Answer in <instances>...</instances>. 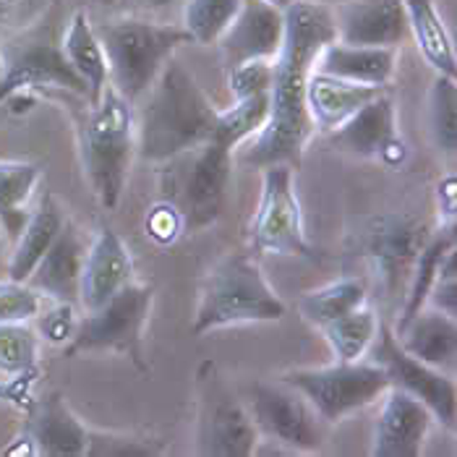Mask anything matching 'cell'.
Returning a JSON list of instances; mask_svg holds the SVG:
<instances>
[{"mask_svg": "<svg viewBox=\"0 0 457 457\" xmlns=\"http://www.w3.org/2000/svg\"><path fill=\"white\" fill-rule=\"evenodd\" d=\"M335 42L332 8L314 0H295L285 8V37L272 61L270 118L264 129L248 139L241 162L248 168L290 165L301 168L306 144L314 134L306 110V81L317 69L319 53Z\"/></svg>", "mask_w": 457, "mask_h": 457, "instance_id": "1", "label": "cell"}, {"mask_svg": "<svg viewBox=\"0 0 457 457\" xmlns=\"http://www.w3.org/2000/svg\"><path fill=\"white\" fill-rule=\"evenodd\" d=\"M137 105V154L146 162H168L199 149L214 134L220 115L194 73L176 55Z\"/></svg>", "mask_w": 457, "mask_h": 457, "instance_id": "2", "label": "cell"}, {"mask_svg": "<svg viewBox=\"0 0 457 457\" xmlns=\"http://www.w3.org/2000/svg\"><path fill=\"white\" fill-rule=\"evenodd\" d=\"M95 32L105 50L107 84L131 105L146 95L176 50L194 45L183 27L131 13L107 19L95 27Z\"/></svg>", "mask_w": 457, "mask_h": 457, "instance_id": "3", "label": "cell"}, {"mask_svg": "<svg viewBox=\"0 0 457 457\" xmlns=\"http://www.w3.org/2000/svg\"><path fill=\"white\" fill-rule=\"evenodd\" d=\"M81 168L97 202L115 210L126 191L131 162L137 157V123L134 105L120 97L110 84L100 103L87 107L79 123Z\"/></svg>", "mask_w": 457, "mask_h": 457, "instance_id": "4", "label": "cell"}, {"mask_svg": "<svg viewBox=\"0 0 457 457\" xmlns=\"http://www.w3.org/2000/svg\"><path fill=\"white\" fill-rule=\"evenodd\" d=\"M285 312V301L272 290L262 267L248 253H228L202 282L191 335L202 337L225 327L280 321Z\"/></svg>", "mask_w": 457, "mask_h": 457, "instance_id": "5", "label": "cell"}, {"mask_svg": "<svg viewBox=\"0 0 457 457\" xmlns=\"http://www.w3.org/2000/svg\"><path fill=\"white\" fill-rule=\"evenodd\" d=\"M154 290L144 282H129L107 303L76 321L71 335L69 355L76 353H118L146 371L144 363V329L152 312Z\"/></svg>", "mask_w": 457, "mask_h": 457, "instance_id": "6", "label": "cell"}, {"mask_svg": "<svg viewBox=\"0 0 457 457\" xmlns=\"http://www.w3.org/2000/svg\"><path fill=\"white\" fill-rule=\"evenodd\" d=\"M285 385L295 387L319 413L324 423H337L353 413L374 405L389 389V379L382 366L369 358L335 361L319 369H293L280 377Z\"/></svg>", "mask_w": 457, "mask_h": 457, "instance_id": "7", "label": "cell"}, {"mask_svg": "<svg viewBox=\"0 0 457 457\" xmlns=\"http://www.w3.org/2000/svg\"><path fill=\"white\" fill-rule=\"evenodd\" d=\"M0 61H3L0 103H5L19 92L42 89V87H58L87 100V84L71 69L61 47V37H55L53 27L37 24L29 32L0 45Z\"/></svg>", "mask_w": 457, "mask_h": 457, "instance_id": "8", "label": "cell"}, {"mask_svg": "<svg viewBox=\"0 0 457 457\" xmlns=\"http://www.w3.org/2000/svg\"><path fill=\"white\" fill-rule=\"evenodd\" d=\"M251 246L270 256H319L303 230V212L295 194V173L290 165L262 168V196L251 220Z\"/></svg>", "mask_w": 457, "mask_h": 457, "instance_id": "9", "label": "cell"}, {"mask_svg": "<svg viewBox=\"0 0 457 457\" xmlns=\"http://www.w3.org/2000/svg\"><path fill=\"white\" fill-rule=\"evenodd\" d=\"M259 450V431L248 408L207 363L199 374L196 455L251 457Z\"/></svg>", "mask_w": 457, "mask_h": 457, "instance_id": "10", "label": "cell"}, {"mask_svg": "<svg viewBox=\"0 0 457 457\" xmlns=\"http://www.w3.org/2000/svg\"><path fill=\"white\" fill-rule=\"evenodd\" d=\"M248 413L259 436L287 453H319L324 447V421L295 387L278 382H253L248 392Z\"/></svg>", "mask_w": 457, "mask_h": 457, "instance_id": "11", "label": "cell"}, {"mask_svg": "<svg viewBox=\"0 0 457 457\" xmlns=\"http://www.w3.org/2000/svg\"><path fill=\"white\" fill-rule=\"evenodd\" d=\"M363 358H369L371 363L382 366L389 379V387L403 389L408 395H413L416 400H421L428 408V413L434 416V421L442 423L445 428H455L457 421V387L453 377H447L445 371L426 366L419 358L408 355L400 348L395 329L379 321L377 337L371 343V348L366 351Z\"/></svg>", "mask_w": 457, "mask_h": 457, "instance_id": "12", "label": "cell"}, {"mask_svg": "<svg viewBox=\"0 0 457 457\" xmlns=\"http://www.w3.org/2000/svg\"><path fill=\"white\" fill-rule=\"evenodd\" d=\"M428 238L431 233L426 222L405 214H382L355 233V251L371 262L382 287L395 295L397 287H408L413 264Z\"/></svg>", "mask_w": 457, "mask_h": 457, "instance_id": "13", "label": "cell"}, {"mask_svg": "<svg viewBox=\"0 0 457 457\" xmlns=\"http://www.w3.org/2000/svg\"><path fill=\"white\" fill-rule=\"evenodd\" d=\"M233 146L210 137L194 149V162L183 188V220L188 230L210 228L228 204V188L233 178Z\"/></svg>", "mask_w": 457, "mask_h": 457, "instance_id": "14", "label": "cell"}, {"mask_svg": "<svg viewBox=\"0 0 457 457\" xmlns=\"http://www.w3.org/2000/svg\"><path fill=\"white\" fill-rule=\"evenodd\" d=\"M329 144L358 160H382L400 165L405 160V146L397 134V110L387 92L369 100L358 112L327 134Z\"/></svg>", "mask_w": 457, "mask_h": 457, "instance_id": "15", "label": "cell"}, {"mask_svg": "<svg viewBox=\"0 0 457 457\" xmlns=\"http://www.w3.org/2000/svg\"><path fill=\"white\" fill-rule=\"evenodd\" d=\"M285 37V11L264 0H244L230 27L220 35V55L225 69L248 61H275Z\"/></svg>", "mask_w": 457, "mask_h": 457, "instance_id": "16", "label": "cell"}, {"mask_svg": "<svg viewBox=\"0 0 457 457\" xmlns=\"http://www.w3.org/2000/svg\"><path fill=\"white\" fill-rule=\"evenodd\" d=\"M335 42L358 47H403L411 39L403 0H343L332 8Z\"/></svg>", "mask_w": 457, "mask_h": 457, "instance_id": "17", "label": "cell"}, {"mask_svg": "<svg viewBox=\"0 0 457 457\" xmlns=\"http://www.w3.org/2000/svg\"><path fill=\"white\" fill-rule=\"evenodd\" d=\"M382 411L374 421L371 455L374 457H421L434 416L421 400L397 387L382 397Z\"/></svg>", "mask_w": 457, "mask_h": 457, "instance_id": "18", "label": "cell"}, {"mask_svg": "<svg viewBox=\"0 0 457 457\" xmlns=\"http://www.w3.org/2000/svg\"><path fill=\"white\" fill-rule=\"evenodd\" d=\"M134 282V256L123 238L112 228H100L87 248L81 282H79V303L84 312H95L107 303L118 290Z\"/></svg>", "mask_w": 457, "mask_h": 457, "instance_id": "19", "label": "cell"}, {"mask_svg": "<svg viewBox=\"0 0 457 457\" xmlns=\"http://www.w3.org/2000/svg\"><path fill=\"white\" fill-rule=\"evenodd\" d=\"M27 436L35 455L87 457L89 428L73 416L69 403L58 392L42 397L32 408Z\"/></svg>", "mask_w": 457, "mask_h": 457, "instance_id": "20", "label": "cell"}, {"mask_svg": "<svg viewBox=\"0 0 457 457\" xmlns=\"http://www.w3.org/2000/svg\"><path fill=\"white\" fill-rule=\"evenodd\" d=\"M87 248L89 244L84 241V236L66 220L58 238L45 251V256L39 259L32 278L27 282L39 295L53 298L55 303H76Z\"/></svg>", "mask_w": 457, "mask_h": 457, "instance_id": "21", "label": "cell"}, {"mask_svg": "<svg viewBox=\"0 0 457 457\" xmlns=\"http://www.w3.org/2000/svg\"><path fill=\"white\" fill-rule=\"evenodd\" d=\"M387 89L382 87H366V84H353L345 79L312 71L306 81V110L312 118V126L319 134H329L337 126H343L353 112H358L369 100L382 95Z\"/></svg>", "mask_w": 457, "mask_h": 457, "instance_id": "22", "label": "cell"}, {"mask_svg": "<svg viewBox=\"0 0 457 457\" xmlns=\"http://www.w3.org/2000/svg\"><path fill=\"white\" fill-rule=\"evenodd\" d=\"M397 58H400L397 47H358V45L329 42L319 53L314 71L345 79L353 84L387 89L397 71Z\"/></svg>", "mask_w": 457, "mask_h": 457, "instance_id": "23", "label": "cell"}, {"mask_svg": "<svg viewBox=\"0 0 457 457\" xmlns=\"http://www.w3.org/2000/svg\"><path fill=\"white\" fill-rule=\"evenodd\" d=\"M395 337L403 351L419 358L426 366H434L439 371L455 366L457 319L447 317L445 312L423 306L408 324L395 329Z\"/></svg>", "mask_w": 457, "mask_h": 457, "instance_id": "24", "label": "cell"}, {"mask_svg": "<svg viewBox=\"0 0 457 457\" xmlns=\"http://www.w3.org/2000/svg\"><path fill=\"white\" fill-rule=\"evenodd\" d=\"M63 225H66V214L50 196H45L39 202V207L27 214V222L16 236V246L8 253V264H5L8 280H29L39 259L45 256L47 248L53 246V241L58 238Z\"/></svg>", "mask_w": 457, "mask_h": 457, "instance_id": "25", "label": "cell"}, {"mask_svg": "<svg viewBox=\"0 0 457 457\" xmlns=\"http://www.w3.org/2000/svg\"><path fill=\"white\" fill-rule=\"evenodd\" d=\"M61 47L71 69L87 84V100H84L87 107L97 105L107 87V61L87 11H76L71 16L66 32L61 35Z\"/></svg>", "mask_w": 457, "mask_h": 457, "instance_id": "26", "label": "cell"}, {"mask_svg": "<svg viewBox=\"0 0 457 457\" xmlns=\"http://www.w3.org/2000/svg\"><path fill=\"white\" fill-rule=\"evenodd\" d=\"M408 13V29L423 55V61L442 76L457 73L455 42L434 0H403Z\"/></svg>", "mask_w": 457, "mask_h": 457, "instance_id": "27", "label": "cell"}, {"mask_svg": "<svg viewBox=\"0 0 457 457\" xmlns=\"http://www.w3.org/2000/svg\"><path fill=\"white\" fill-rule=\"evenodd\" d=\"M450 251H455V228H445L426 241V246L421 248V253L413 264L411 280H408L405 295H403L400 317H397V324L392 329H400L403 324H408L426 306L428 290H431V285L436 280V272H439V267Z\"/></svg>", "mask_w": 457, "mask_h": 457, "instance_id": "28", "label": "cell"}, {"mask_svg": "<svg viewBox=\"0 0 457 457\" xmlns=\"http://www.w3.org/2000/svg\"><path fill=\"white\" fill-rule=\"evenodd\" d=\"M369 301L366 293V282L345 278V280L329 282L324 287L303 293V298L298 301V312L312 327H324L337 317H345L355 309H361Z\"/></svg>", "mask_w": 457, "mask_h": 457, "instance_id": "29", "label": "cell"}, {"mask_svg": "<svg viewBox=\"0 0 457 457\" xmlns=\"http://www.w3.org/2000/svg\"><path fill=\"white\" fill-rule=\"evenodd\" d=\"M379 314L374 309H369L366 303L361 309H355L345 317H337L335 321L319 327V332L324 335L329 351L335 355V361H361L366 351L371 348L377 329H379Z\"/></svg>", "mask_w": 457, "mask_h": 457, "instance_id": "30", "label": "cell"}, {"mask_svg": "<svg viewBox=\"0 0 457 457\" xmlns=\"http://www.w3.org/2000/svg\"><path fill=\"white\" fill-rule=\"evenodd\" d=\"M428 110H426V120H428V137L434 141V149L447 157L455 160L457 154V87L455 76H442L436 73L431 89H428Z\"/></svg>", "mask_w": 457, "mask_h": 457, "instance_id": "31", "label": "cell"}, {"mask_svg": "<svg viewBox=\"0 0 457 457\" xmlns=\"http://www.w3.org/2000/svg\"><path fill=\"white\" fill-rule=\"evenodd\" d=\"M244 0H186L180 8V27L196 45H214L230 27Z\"/></svg>", "mask_w": 457, "mask_h": 457, "instance_id": "32", "label": "cell"}, {"mask_svg": "<svg viewBox=\"0 0 457 457\" xmlns=\"http://www.w3.org/2000/svg\"><path fill=\"white\" fill-rule=\"evenodd\" d=\"M270 118V95H253L244 100H233V107L217 115V126L214 134L217 139L230 144L233 149H238L241 144L253 139L264 123Z\"/></svg>", "mask_w": 457, "mask_h": 457, "instance_id": "33", "label": "cell"}, {"mask_svg": "<svg viewBox=\"0 0 457 457\" xmlns=\"http://www.w3.org/2000/svg\"><path fill=\"white\" fill-rule=\"evenodd\" d=\"M35 329L27 321L0 324V371L3 374H24L37 363Z\"/></svg>", "mask_w": 457, "mask_h": 457, "instance_id": "34", "label": "cell"}, {"mask_svg": "<svg viewBox=\"0 0 457 457\" xmlns=\"http://www.w3.org/2000/svg\"><path fill=\"white\" fill-rule=\"evenodd\" d=\"M162 455L160 442L129 436V434H105L89 431L87 457H157Z\"/></svg>", "mask_w": 457, "mask_h": 457, "instance_id": "35", "label": "cell"}, {"mask_svg": "<svg viewBox=\"0 0 457 457\" xmlns=\"http://www.w3.org/2000/svg\"><path fill=\"white\" fill-rule=\"evenodd\" d=\"M42 312V295L29 282H0V324L29 321Z\"/></svg>", "mask_w": 457, "mask_h": 457, "instance_id": "36", "label": "cell"}, {"mask_svg": "<svg viewBox=\"0 0 457 457\" xmlns=\"http://www.w3.org/2000/svg\"><path fill=\"white\" fill-rule=\"evenodd\" d=\"M270 84H272V61H248L228 71V87L233 100L270 95Z\"/></svg>", "mask_w": 457, "mask_h": 457, "instance_id": "37", "label": "cell"}, {"mask_svg": "<svg viewBox=\"0 0 457 457\" xmlns=\"http://www.w3.org/2000/svg\"><path fill=\"white\" fill-rule=\"evenodd\" d=\"M426 303H431V309L445 312L447 317L457 319V264H455V251H450L436 272V280L428 290Z\"/></svg>", "mask_w": 457, "mask_h": 457, "instance_id": "38", "label": "cell"}, {"mask_svg": "<svg viewBox=\"0 0 457 457\" xmlns=\"http://www.w3.org/2000/svg\"><path fill=\"white\" fill-rule=\"evenodd\" d=\"M76 321L73 317V303H55L53 312H47L45 317L39 319V332L47 343L53 345H63L69 343L73 329H76Z\"/></svg>", "mask_w": 457, "mask_h": 457, "instance_id": "39", "label": "cell"}, {"mask_svg": "<svg viewBox=\"0 0 457 457\" xmlns=\"http://www.w3.org/2000/svg\"><path fill=\"white\" fill-rule=\"evenodd\" d=\"M186 0H118L115 8L131 16H146V19H160L173 11H180Z\"/></svg>", "mask_w": 457, "mask_h": 457, "instance_id": "40", "label": "cell"}, {"mask_svg": "<svg viewBox=\"0 0 457 457\" xmlns=\"http://www.w3.org/2000/svg\"><path fill=\"white\" fill-rule=\"evenodd\" d=\"M439 210L445 212L450 220L457 212V180L455 176H447L439 183Z\"/></svg>", "mask_w": 457, "mask_h": 457, "instance_id": "41", "label": "cell"}, {"mask_svg": "<svg viewBox=\"0 0 457 457\" xmlns=\"http://www.w3.org/2000/svg\"><path fill=\"white\" fill-rule=\"evenodd\" d=\"M8 233H5V228H3V222H0V275L5 272V264H8Z\"/></svg>", "mask_w": 457, "mask_h": 457, "instance_id": "42", "label": "cell"}, {"mask_svg": "<svg viewBox=\"0 0 457 457\" xmlns=\"http://www.w3.org/2000/svg\"><path fill=\"white\" fill-rule=\"evenodd\" d=\"M16 0H0V27H3V21H5V13H8V8L13 5Z\"/></svg>", "mask_w": 457, "mask_h": 457, "instance_id": "43", "label": "cell"}, {"mask_svg": "<svg viewBox=\"0 0 457 457\" xmlns=\"http://www.w3.org/2000/svg\"><path fill=\"white\" fill-rule=\"evenodd\" d=\"M264 3H270V5H275V8L285 11V8H287V5H293L295 0H264Z\"/></svg>", "mask_w": 457, "mask_h": 457, "instance_id": "44", "label": "cell"}, {"mask_svg": "<svg viewBox=\"0 0 457 457\" xmlns=\"http://www.w3.org/2000/svg\"><path fill=\"white\" fill-rule=\"evenodd\" d=\"M95 3H97V5H103V8H115V3H118V0H95Z\"/></svg>", "mask_w": 457, "mask_h": 457, "instance_id": "45", "label": "cell"}, {"mask_svg": "<svg viewBox=\"0 0 457 457\" xmlns=\"http://www.w3.org/2000/svg\"><path fill=\"white\" fill-rule=\"evenodd\" d=\"M0 81H3V61H0Z\"/></svg>", "mask_w": 457, "mask_h": 457, "instance_id": "46", "label": "cell"}]
</instances>
